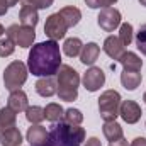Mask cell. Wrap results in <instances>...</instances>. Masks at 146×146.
I'll return each instance as SVG.
<instances>
[{
  "label": "cell",
  "mask_w": 146,
  "mask_h": 146,
  "mask_svg": "<svg viewBox=\"0 0 146 146\" xmlns=\"http://www.w3.org/2000/svg\"><path fill=\"white\" fill-rule=\"evenodd\" d=\"M61 66V51L56 41L37 42L31 48L27 58V68L36 76H53Z\"/></svg>",
  "instance_id": "cell-1"
},
{
  "label": "cell",
  "mask_w": 146,
  "mask_h": 146,
  "mask_svg": "<svg viewBox=\"0 0 146 146\" xmlns=\"http://www.w3.org/2000/svg\"><path fill=\"white\" fill-rule=\"evenodd\" d=\"M83 139H85L83 127L70 126L65 121H60L53 124L44 146H80Z\"/></svg>",
  "instance_id": "cell-2"
},
{
  "label": "cell",
  "mask_w": 146,
  "mask_h": 146,
  "mask_svg": "<svg viewBox=\"0 0 146 146\" xmlns=\"http://www.w3.org/2000/svg\"><path fill=\"white\" fill-rule=\"evenodd\" d=\"M56 83H58V97L60 100L73 102L78 97V85H80V75L70 65H61L56 73Z\"/></svg>",
  "instance_id": "cell-3"
},
{
  "label": "cell",
  "mask_w": 146,
  "mask_h": 146,
  "mask_svg": "<svg viewBox=\"0 0 146 146\" xmlns=\"http://www.w3.org/2000/svg\"><path fill=\"white\" fill-rule=\"evenodd\" d=\"M119 107H121V95L115 90H106L100 99H99V112L104 122L115 121L119 115Z\"/></svg>",
  "instance_id": "cell-4"
},
{
  "label": "cell",
  "mask_w": 146,
  "mask_h": 146,
  "mask_svg": "<svg viewBox=\"0 0 146 146\" xmlns=\"http://www.w3.org/2000/svg\"><path fill=\"white\" fill-rule=\"evenodd\" d=\"M27 80V66L22 63V61H12L5 72H3V83H5V88L14 92V90H19Z\"/></svg>",
  "instance_id": "cell-5"
},
{
  "label": "cell",
  "mask_w": 146,
  "mask_h": 146,
  "mask_svg": "<svg viewBox=\"0 0 146 146\" xmlns=\"http://www.w3.org/2000/svg\"><path fill=\"white\" fill-rule=\"evenodd\" d=\"M7 37H10L14 41V44L21 46V48H29L33 46L34 39H36V33L33 27H27V26H19V24H12L7 31Z\"/></svg>",
  "instance_id": "cell-6"
},
{
  "label": "cell",
  "mask_w": 146,
  "mask_h": 146,
  "mask_svg": "<svg viewBox=\"0 0 146 146\" xmlns=\"http://www.w3.org/2000/svg\"><path fill=\"white\" fill-rule=\"evenodd\" d=\"M68 31V26L65 22V19L61 17L60 12L56 14H51L48 19H46V24H44V34L49 37L51 41H60L63 39L65 34Z\"/></svg>",
  "instance_id": "cell-7"
},
{
  "label": "cell",
  "mask_w": 146,
  "mask_h": 146,
  "mask_svg": "<svg viewBox=\"0 0 146 146\" xmlns=\"http://www.w3.org/2000/svg\"><path fill=\"white\" fill-rule=\"evenodd\" d=\"M97 22H99L100 29H104L106 33H112L114 29H117L121 26V12L114 7H106L100 10Z\"/></svg>",
  "instance_id": "cell-8"
},
{
  "label": "cell",
  "mask_w": 146,
  "mask_h": 146,
  "mask_svg": "<svg viewBox=\"0 0 146 146\" xmlns=\"http://www.w3.org/2000/svg\"><path fill=\"white\" fill-rule=\"evenodd\" d=\"M106 83V73L97 66H90L83 75V87L88 92H97Z\"/></svg>",
  "instance_id": "cell-9"
},
{
  "label": "cell",
  "mask_w": 146,
  "mask_h": 146,
  "mask_svg": "<svg viewBox=\"0 0 146 146\" xmlns=\"http://www.w3.org/2000/svg\"><path fill=\"white\" fill-rule=\"evenodd\" d=\"M119 115L122 117L124 122L127 124H136L141 117V107L134 102V100H124L121 102L119 107Z\"/></svg>",
  "instance_id": "cell-10"
},
{
  "label": "cell",
  "mask_w": 146,
  "mask_h": 146,
  "mask_svg": "<svg viewBox=\"0 0 146 146\" xmlns=\"http://www.w3.org/2000/svg\"><path fill=\"white\" fill-rule=\"evenodd\" d=\"M48 134H49V133L46 131L44 126H41V124H33V126L27 129L26 138H27V141H29L31 146H44L46 141H48Z\"/></svg>",
  "instance_id": "cell-11"
},
{
  "label": "cell",
  "mask_w": 146,
  "mask_h": 146,
  "mask_svg": "<svg viewBox=\"0 0 146 146\" xmlns=\"http://www.w3.org/2000/svg\"><path fill=\"white\" fill-rule=\"evenodd\" d=\"M7 107L14 110V112H26V109L29 107V102H27V95L26 92H22L21 88L19 90H14L10 92L9 95V102H7Z\"/></svg>",
  "instance_id": "cell-12"
},
{
  "label": "cell",
  "mask_w": 146,
  "mask_h": 146,
  "mask_svg": "<svg viewBox=\"0 0 146 146\" xmlns=\"http://www.w3.org/2000/svg\"><path fill=\"white\" fill-rule=\"evenodd\" d=\"M104 51L106 54L112 58V60H119L122 54H124V44L121 42V39L117 36H109L106 41H104Z\"/></svg>",
  "instance_id": "cell-13"
},
{
  "label": "cell",
  "mask_w": 146,
  "mask_h": 146,
  "mask_svg": "<svg viewBox=\"0 0 146 146\" xmlns=\"http://www.w3.org/2000/svg\"><path fill=\"white\" fill-rule=\"evenodd\" d=\"M36 92L41 97H53L58 94V83L53 76H42L36 82Z\"/></svg>",
  "instance_id": "cell-14"
},
{
  "label": "cell",
  "mask_w": 146,
  "mask_h": 146,
  "mask_svg": "<svg viewBox=\"0 0 146 146\" xmlns=\"http://www.w3.org/2000/svg\"><path fill=\"white\" fill-rule=\"evenodd\" d=\"M99 54H100V46L95 44V42H88L82 48V53H80V61L83 65H88L92 66L97 60H99Z\"/></svg>",
  "instance_id": "cell-15"
},
{
  "label": "cell",
  "mask_w": 146,
  "mask_h": 146,
  "mask_svg": "<svg viewBox=\"0 0 146 146\" xmlns=\"http://www.w3.org/2000/svg\"><path fill=\"white\" fill-rule=\"evenodd\" d=\"M124 70H131V72H141V66H143V60L133 53V51H124V54L117 60Z\"/></svg>",
  "instance_id": "cell-16"
},
{
  "label": "cell",
  "mask_w": 146,
  "mask_h": 146,
  "mask_svg": "<svg viewBox=\"0 0 146 146\" xmlns=\"http://www.w3.org/2000/svg\"><path fill=\"white\" fill-rule=\"evenodd\" d=\"M19 21L22 26H27V27H36L37 22H39V15H37V10L29 7V5H22L21 7V12H19Z\"/></svg>",
  "instance_id": "cell-17"
},
{
  "label": "cell",
  "mask_w": 146,
  "mask_h": 146,
  "mask_svg": "<svg viewBox=\"0 0 146 146\" xmlns=\"http://www.w3.org/2000/svg\"><path fill=\"white\" fill-rule=\"evenodd\" d=\"M0 143H2V146H21L22 134H21V131L15 126L9 127V129L0 133Z\"/></svg>",
  "instance_id": "cell-18"
},
{
  "label": "cell",
  "mask_w": 146,
  "mask_h": 146,
  "mask_svg": "<svg viewBox=\"0 0 146 146\" xmlns=\"http://www.w3.org/2000/svg\"><path fill=\"white\" fill-rule=\"evenodd\" d=\"M143 76L139 72H131V70H124L121 73V83L126 90H136L141 83Z\"/></svg>",
  "instance_id": "cell-19"
},
{
  "label": "cell",
  "mask_w": 146,
  "mask_h": 146,
  "mask_svg": "<svg viewBox=\"0 0 146 146\" xmlns=\"http://www.w3.org/2000/svg\"><path fill=\"white\" fill-rule=\"evenodd\" d=\"M102 131H104V136L107 138V141H109V143L119 141L121 138H124V134H122V127H121V124H119V122H115V121L104 122Z\"/></svg>",
  "instance_id": "cell-20"
},
{
  "label": "cell",
  "mask_w": 146,
  "mask_h": 146,
  "mask_svg": "<svg viewBox=\"0 0 146 146\" xmlns=\"http://www.w3.org/2000/svg\"><path fill=\"white\" fill-rule=\"evenodd\" d=\"M60 14H61V17L65 19L68 29H70V27H75V26L80 22V19H82V12H80V9H76V7H73V5L63 7V9L60 10Z\"/></svg>",
  "instance_id": "cell-21"
},
{
  "label": "cell",
  "mask_w": 146,
  "mask_h": 146,
  "mask_svg": "<svg viewBox=\"0 0 146 146\" xmlns=\"http://www.w3.org/2000/svg\"><path fill=\"white\" fill-rule=\"evenodd\" d=\"M15 121H17V112H14L10 107H2L0 109V133L9 127H14Z\"/></svg>",
  "instance_id": "cell-22"
},
{
  "label": "cell",
  "mask_w": 146,
  "mask_h": 146,
  "mask_svg": "<svg viewBox=\"0 0 146 146\" xmlns=\"http://www.w3.org/2000/svg\"><path fill=\"white\" fill-rule=\"evenodd\" d=\"M63 115H65V109H63L60 104L51 102V104H48V106L44 107V117H46L49 122H53V124L63 121Z\"/></svg>",
  "instance_id": "cell-23"
},
{
  "label": "cell",
  "mask_w": 146,
  "mask_h": 146,
  "mask_svg": "<svg viewBox=\"0 0 146 146\" xmlns=\"http://www.w3.org/2000/svg\"><path fill=\"white\" fill-rule=\"evenodd\" d=\"M82 48H83V44L78 37H68L63 44V53L70 58H75L82 53Z\"/></svg>",
  "instance_id": "cell-24"
},
{
  "label": "cell",
  "mask_w": 146,
  "mask_h": 146,
  "mask_svg": "<svg viewBox=\"0 0 146 146\" xmlns=\"http://www.w3.org/2000/svg\"><path fill=\"white\" fill-rule=\"evenodd\" d=\"M26 119L31 122V124H41L46 117H44V109L39 107V106H33V107H27L26 109Z\"/></svg>",
  "instance_id": "cell-25"
},
{
  "label": "cell",
  "mask_w": 146,
  "mask_h": 146,
  "mask_svg": "<svg viewBox=\"0 0 146 146\" xmlns=\"http://www.w3.org/2000/svg\"><path fill=\"white\" fill-rule=\"evenodd\" d=\"M63 121L70 126H80L82 121H83V114L78 109H66L65 115H63Z\"/></svg>",
  "instance_id": "cell-26"
},
{
  "label": "cell",
  "mask_w": 146,
  "mask_h": 146,
  "mask_svg": "<svg viewBox=\"0 0 146 146\" xmlns=\"http://www.w3.org/2000/svg\"><path fill=\"white\" fill-rule=\"evenodd\" d=\"M117 37L121 39V42H122L124 46H129L131 41H133V26H131L129 22L121 24V26H119V36Z\"/></svg>",
  "instance_id": "cell-27"
},
{
  "label": "cell",
  "mask_w": 146,
  "mask_h": 146,
  "mask_svg": "<svg viewBox=\"0 0 146 146\" xmlns=\"http://www.w3.org/2000/svg\"><path fill=\"white\" fill-rule=\"evenodd\" d=\"M14 49H15V44H14V41H12L10 37L0 39V56H2V58L10 56V54L14 53Z\"/></svg>",
  "instance_id": "cell-28"
},
{
  "label": "cell",
  "mask_w": 146,
  "mask_h": 146,
  "mask_svg": "<svg viewBox=\"0 0 146 146\" xmlns=\"http://www.w3.org/2000/svg\"><path fill=\"white\" fill-rule=\"evenodd\" d=\"M136 46H138V49L146 56V24H143L139 27V31L136 33Z\"/></svg>",
  "instance_id": "cell-29"
},
{
  "label": "cell",
  "mask_w": 146,
  "mask_h": 146,
  "mask_svg": "<svg viewBox=\"0 0 146 146\" xmlns=\"http://www.w3.org/2000/svg\"><path fill=\"white\" fill-rule=\"evenodd\" d=\"M53 2H54V0H22V5H29V7L39 10V9H48V7H51Z\"/></svg>",
  "instance_id": "cell-30"
},
{
  "label": "cell",
  "mask_w": 146,
  "mask_h": 146,
  "mask_svg": "<svg viewBox=\"0 0 146 146\" xmlns=\"http://www.w3.org/2000/svg\"><path fill=\"white\" fill-rule=\"evenodd\" d=\"M117 0H85V3L90 7V9H106V7H110L114 5Z\"/></svg>",
  "instance_id": "cell-31"
},
{
  "label": "cell",
  "mask_w": 146,
  "mask_h": 146,
  "mask_svg": "<svg viewBox=\"0 0 146 146\" xmlns=\"http://www.w3.org/2000/svg\"><path fill=\"white\" fill-rule=\"evenodd\" d=\"M19 0H0V17L2 15H5L7 14V10H9V7H12V5H15Z\"/></svg>",
  "instance_id": "cell-32"
},
{
  "label": "cell",
  "mask_w": 146,
  "mask_h": 146,
  "mask_svg": "<svg viewBox=\"0 0 146 146\" xmlns=\"http://www.w3.org/2000/svg\"><path fill=\"white\" fill-rule=\"evenodd\" d=\"M85 146H102V143H100L99 138H90V139H87Z\"/></svg>",
  "instance_id": "cell-33"
},
{
  "label": "cell",
  "mask_w": 146,
  "mask_h": 146,
  "mask_svg": "<svg viewBox=\"0 0 146 146\" xmlns=\"http://www.w3.org/2000/svg\"><path fill=\"white\" fill-rule=\"evenodd\" d=\"M131 146H146V138H136V139H133Z\"/></svg>",
  "instance_id": "cell-34"
},
{
  "label": "cell",
  "mask_w": 146,
  "mask_h": 146,
  "mask_svg": "<svg viewBox=\"0 0 146 146\" xmlns=\"http://www.w3.org/2000/svg\"><path fill=\"white\" fill-rule=\"evenodd\" d=\"M109 146H127V141H126L124 138H121L119 141H114V143H110Z\"/></svg>",
  "instance_id": "cell-35"
},
{
  "label": "cell",
  "mask_w": 146,
  "mask_h": 146,
  "mask_svg": "<svg viewBox=\"0 0 146 146\" xmlns=\"http://www.w3.org/2000/svg\"><path fill=\"white\" fill-rule=\"evenodd\" d=\"M3 33H5V29H3V26H2V24H0V36H2V34H3Z\"/></svg>",
  "instance_id": "cell-36"
},
{
  "label": "cell",
  "mask_w": 146,
  "mask_h": 146,
  "mask_svg": "<svg viewBox=\"0 0 146 146\" xmlns=\"http://www.w3.org/2000/svg\"><path fill=\"white\" fill-rule=\"evenodd\" d=\"M139 3H141V5H145V7H146V0H139Z\"/></svg>",
  "instance_id": "cell-37"
},
{
  "label": "cell",
  "mask_w": 146,
  "mask_h": 146,
  "mask_svg": "<svg viewBox=\"0 0 146 146\" xmlns=\"http://www.w3.org/2000/svg\"><path fill=\"white\" fill-rule=\"evenodd\" d=\"M143 100H145V102H146V92H145V95H143Z\"/></svg>",
  "instance_id": "cell-38"
}]
</instances>
